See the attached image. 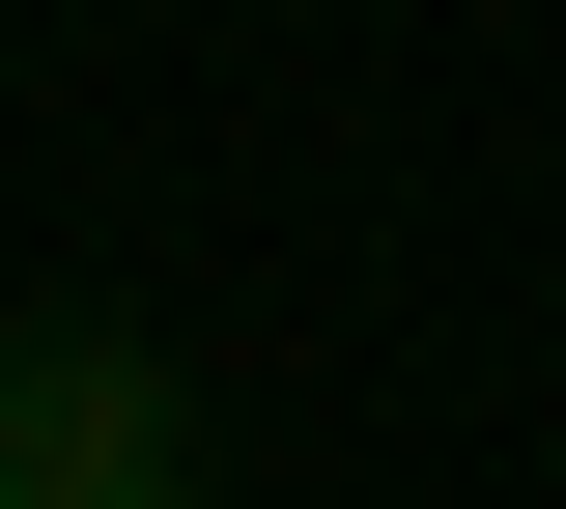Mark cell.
Wrapping results in <instances>:
<instances>
[{
  "mask_svg": "<svg viewBox=\"0 0 566 509\" xmlns=\"http://www.w3.org/2000/svg\"><path fill=\"white\" fill-rule=\"evenodd\" d=\"M0 481H29V509H199L170 368H142L114 311H29V340H0Z\"/></svg>",
  "mask_w": 566,
  "mask_h": 509,
  "instance_id": "cell-1",
  "label": "cell"
},
{
  "mask_svg": "<svg viewBox=\"0 0 566 509\" xmlns=\"http://www.w3.org/2000/svg\"><path fill=\"white\" fill-rule=\"evenodd\" d=\"M0 509H29V481H0Z\"/></svg>",
  "mask_w": 566,
  "mask_h": 509,
  "instance_id": "cell-2",
  "label": "cell"
}]
</instances>
